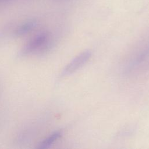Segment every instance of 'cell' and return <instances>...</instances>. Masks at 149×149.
<instances>
[{"instance_id":"obj_2","label":"cell","mask_w":149,"mask_h":149,"mask_svg":"<svg viewBox=\"0 0 149 149\" xmlns=\"http://www.w3.org/2000/svg\"><path fill=\"white\" fill-rule=\"evenodd\" d=\"M47 36L45 33L37 36L31 42H30L24 48V52H30L40 47L47 40Z\"/></svg>"},{"instance_id":"obj_4","label":"cell","mask_w":149,"mask_h":149,"mask_svg":"<svg viewBox=\"0 0 149 149\" xmlns=\"http://www.w3.org/2000/svg\"><path fill=\"white\" fill-rule=\"evenodd\" d=\"M35 24H36V23L34 21L27 22L23 24L22 26H20L18 28L17 30V33L19 34H23L27 33V32L30 31L31 29L34 28V27L35 26Z\"/></svg>"},{"instance_id":"obj_1","label":"cell","mask_w":149,"mask_h":149,"mask_svg":"<svg viewBox=\"0 0 149 149\" xmlns=\"http://www.w3.org/2000/svg\"><path fill=\"white\" fill-rule=\"evenodd\" d=\"M90 56L91 52L88 51H84L77 55L66 66L63 72V75L69 74L77 70L89 59Z\"/></svg>"},{"instance_id":"obj_3","label":"cell","mask_w":149,"mask_h":149,"mask_svg":"<svg viewBox=\"0 0 149 149\" xmlns=\"http://www.w3.org/2000/svg\"><path fill=\"white\" fill-rule=\"evenodd\" d=\"M61 136L60 132H55L44 140L41 144L40 148H45L49 147L55 141H56Z\"/></svg>"},{"instance_id":"obj_5","label":"cell","mask_w":149,"mask_h":149,"mask_svg":"<svg viewBox=\"0 0 149 149\" xmlns=\"http://www.w3.org/2000/svg\"><path fill=\"white\" fill-rule=\"evenodd\" d=\"M10 0H0V5H2V4H4L9 1H10Z\"/></svg>"}]
</instances>
